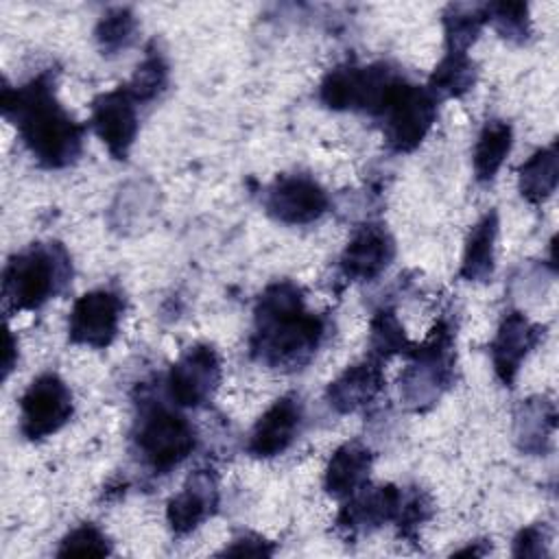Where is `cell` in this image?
I'll use <instances>...</instances> for the list:
<instances>
[{
    "instance_id": "obj_5",
    "label": "cell",
    "mask_w": 559,
    "mask_h": 559,
    "mask_svg": "<svg viewBox=\"0 0 559 559\" xmlns=\"http://www.w3.org/2000/svg\"><path fill=\"white\" fill-rule=\"evenodd\" d=\"M397 79L384 66H341L328 72L319 96L330 109H369L378 114Z\"/></svg>"
},
{
    "instance_id": "obj_2",
    "label": "cell",
    "mask_w": 559,
    "mask_h": 559,
    "mask_svg": "<svg viewBox=\"0 0 559 559\" xmlns=\"http://www.w3.org/2000/svg\"><path fill=\"white\" fill-rule=\"evenodd\" d=\"M323 336V321L304 308L301 293L290 282L269 286L255 308L251 349L271 367H301Z\"/></svg>"
},
{
    "instance_id": "obj_1",
    "label": "cell",
    "mask_w": 559,
    "mask_h": 559,
    "mask_svg": "<svg viewBox=\"0 0 559 559\" xmlns=\"http://www.w3.org/2000/svg\"><path fill=\"white\" fill-rule=\"evenodd\" d=\"M4 116L13 118L26 148L48 168L72 164L83 144V127L57 103L50 74H39L26 85L2 90Z\"/></svg>"
},
{
    "instance_id": "obj_3",
    "label": "cell",
    "mask_w": 559,
    "mask_h": 559,
    "mask_svg": "<svg viewBox=\"0 0 559 559\" xmlns=\"http://www.w3.org/2000/svg\"><path fill=\"white\" fill-rule=\"evenodd\" d=\"M68 271V255L57 245H35L13 255L2 275L4 308L35 310L44 306L66 284Z\"/></svg>"
},
{
    "instance_id": "obj_9",
    "label": "cell",
    "mask_w": 559,
    "mask_h": 559,
    "mask_svg": "<svg viewBox=\"0 0 559 559\" xmlns=\"http://www.w3.org/2000/svg\"><path fill=\"white\" fill-rule=\"evenodd\" d=\"M221 382V360L210 345L190 347L168 373V393L179 406H199Z\"/></svg>"
},
{
    "instance_id": "obj_28",
    "label": "cell",
    "mask_w": 559,
    "mask_h": 559,
    "mask_svg": "<svg viewBox=\"0 0 559 559\" xmlns=\"http://www.w3.org/2000/svg\"><path fill=\"white\" fill-rule=\"evenodd\" d=\"M487 20H493L496 28L500 31L502 37L518 39L522 41L528 33V9L522 2H500V4H489L487 9Z\"/></svg>"
},
{
    "instance_id": "obj_4",
    "label": "cell",
    "mask_w": 559,
    "mask_h": 559,
    "mask_svg": "<svg viewBox=\"0 0 559 559\" xmlns=\"http://www.w3.org/2000/svg\"><path fill=\"white\" fill-rule=\"evenodd\" d=\"M378 114L384 120V138L397 153H408L421 144L437 118V98L417 85L397 79Z\"/></svg>"
},
{
    "instance_id": "obj_26",
    "label": "cell",
    "mask_w": 559,
    "mask_h": 559,
    "mask_svg": "<svg viewBox=\"0 0 559 559\" xmlns=\"http://www.w3.org/2000/svg\"><path fill=\"white\" fill-rule=\"evenodd\" d=\"M371 345L373 352H378L380 356L413 349L393 310H380L371 321Z\"/></svg>"
},
{
    "instance_id": "obj_10",
    "label": "cell",
    "mask_w": 559,
    "mask_h": 559,
    "mask_svg": "<svg viewBox=\"0 0 559 559\" xmlns=\"http://www.w3.org/2000/svg\"><path fill=\"white\" fill-rule=\"evenodd\" d=\"M328 203L325 190L306 175L282 177L266 194V212L286 225H306L321 218Z\"/></svg>"
},
{
    "instance_id": "obj_15",
    "label": "cell",
    "mask_w": 559,
    "mask_h": 559,
    "mask_svg": "<svg viewBox=\"0 0 559 559\" xmlns=\"http://www.w3.org/2000/svg\"><path fill=\"white\" fill-rule=\"evenodd\" d=\"M539 338V330L520 312H509L491 341V360L498 378L513 384L522 360Z\"/></svg>"
},
{
    "instance_id": "obj_22",
    "label": "cell",
    "mask_w": 559,
    "mask_h": 559,
    "mask_svg": "<svg viewBox=\"0 0 559 559\" xmlns=\"http://www.w3.org/2000/svg\"><path fill=\"white\" fill-rule=\"evenodd\" d=\"M474 83V63L465 52H452L441 59L430 76L428 92L437 96H461Z\"/></svg>"
},
{
    "instance_id": "obj_30",
    "label": "cell",
    "mask_w": 559,
    "mask_h": 559,
    "mask_svg": "<svg viewBox=\"0 0 559 559\" xmlns=\"http://www.w3.org/2000/svg\"><path fill=\"white\" fill-rule=\"evenodd\" d=\"M273 548L260 539V537H240L234 539V544L229 548H225V555H271Z\"/></svg>"
},
{
    "instance_id": "obj_6",
    "label": "cell",
    "mask_w": 559,
    "mask_h": 559,
    "mask_svg": "<svg viewBox=\"0 0 559 559\" xmlns=\"http://www.w3.org/2000/svg\"><path fill=\"white\" fill-rule=\"evenodd\" d=\"M72 417V393L55 373L35 378L20 397V430L39 441L57 432Z\"/></svg>"
},
{
    "instance_id": "obj_24",
    "label": "cell",
    "mask_w": 559,
    "mask_h": 559,
    "mask_svg": "<svg viewBox=\"0 0 559 559\" xmlns=\"http://www.w3.org/2000/svg\"><path fill=\"white\" fill-rule=\"evenodd\" d=\"M135 33V17L129 9H114L96 26V39L107 55L127 48Z\"/></svg>"
},
{
    "instance_id": "obj_16",
    "label": "cell",
    "mask_w": 559,
    "mask_h": 559,
    "mask_svg": "<svg viewBox=\"0 0 559 559\" xmlns=\"http://www.w3.org/2000/svg\"><path fill=\"white\" fill-rule=\"evenodd\" d=\"M384 384V373L380 360L367 358L358 365L347 367L330 386L328 402L338 413H352L369 404Z\"/></svg>"
},
{
    "instance_id": "obj_13",
    "label": "cell",
    "mask_w": 559,
    "mask_h": 559,
    "mask_svg": "<svg viewBox=\"0 0 559 559\" xmlns=\"http://www.w3.org/2000/svg\"><path fill=\"white\" fill-rule=\"evenodd\" d=\"M218 504L216 476L210 469L194 472L183 489L170 498L166 520L177 535H186L207 520Z\"/></svg>"
},
{
    "instance_id": "obj_25",
    "label": "cell",
    "mask_w": 559,
    "mask_h": 559,
    "mask_svg": "<svg viewBox=\"0 0 559 559\" xmlns=\"http://www.w3.org/2000/svg\"><path fill=\"white\" fill-rule=\"evenodd\" d=\"M166 74L168 68L164 59L157 52H153L138 66L133 79L129 81V85H124V90L133 96V100H151L164 90Z\"/></svg>"
},
{
    "instance_id": "obj_21",
    "label": "cell",
    "mask_w": 559,
    "mask_h": 559,
    "mask_svg": "<svg viewBox=\"0 0 559 559\" xmlns=\"http://www.w3.org/2000/svg\"><path fill=\"white\" fill-rule=\"evenodd\" d=\"M511 127L502 120H491L483 127L474 146V173L478 181H491L511 151Z\"/></svg>"
},
{
    "instance_id": "obj_12",
    "label": "cell",
    "mask_w": 559,
    "mask_h": 559,
    "mask_svg": "<svg viewBox=\"0 0 559 559\" xmlns=\"http://www.w3.org/2000/svg\"><path fill=\"white\" fill-rule=\"evenodd\" d=\"M301 406L295 397L286 395L273 402L264 415L255 421L249 437V452L258 459H271L282 454L299 432Z\"/></svg>"
},
{
    "instance_id": "obj_17",
    "label": "cell",
    "mask_w": 559,
    "mask_h": 559,
    "mask_svg": "<svg viewBox=\"0 0 559 559\" xmlns=\"http://www.w3.org/2000/svg\"><path fill=\"white\" fill-rule=\"evenodd\" d=\"M402 498L404 493L393 485L378 487L365 493L356 491L354 496H349V504L341 511L338 524L347 526L349 531H356V528H376L384 522L397 520Z\"/></svg>"
},
{
    "instance_id": "obj_20",
    "label": "cell",
    "mask_w": 559,
    "mask_h": 559,
    "mask_svg": "<svg viewBox=\"0 0 559 559\" xmlns=\"http://www.w3.org/2000/svg\"><path fill=\"white\" fill-rule=\"evenodd\" d=\"M557 179H559V157L555 146L537 151L533 157H528L520 166V192L531 203H539L548 199L557 188Z\"/></svg>"
},
{
    "instance_id": "obj_7",
    "label": "cell",
    "mask_w": 559,
    "mask_h": 559,
    "mask_svg": "<svg viewBox=\"0 0 559 559\" xmlns=\"http://www.w3.org/2000/svg\"><path fill=\"white\" fill-rule=\"evenodd\" d=\"M138 448L155 472H168L194 450V430L186 417L153 408L140 424Z\"/></svg>"
},
{
    "instance_id": "obj_18",
    "label": "cell",
    "mask_w": 559,
    "mask_h": 559,
    "mask_svg": "<svg viewBox=\"0 0 559 559\" xmlns=\"http://www.w3.org/2000/svg\"><path fill=\"white\" fill-rule=\"evenodd\" d=\"M371 452L360 443L341 445L325 469V489L334 498H349L367 483Z\"/></svg>"
},
{
    "instance_id": "obj_11",
    "label": "cell",
    "mask_w": 559,
    "mask_h": 559,
    "mask_svg": "<svg viewBox=\"0 0 559 559\" xmlns=\"http://www.w3.org/2000/svg\"><path fill=\"white\" fill-rule=\"evenodd\" d=\"M92 127L116 159H127L138 133V111L133 96L120 87L94 100Z\"/></svg>"
},
{
    "instance_id": "obj_8",
    "label": "cell",
    "mask_w": 559,
    "mask_h": 559,
    "mask_svg": "<svg viewBox=\"0 0 559 559\" xmlns=\"http://www.w3.org/2000/svg\"><path fill=\"white\" fill-rule=\"evenodd\" d=\"M122 301L111 290H92L79 297L72 306L68 334L72 343L87 347H107L120 325Z\"/></svg>"
},
{
    "instance_id": "obj_27",
    "label": "cell",
    "mask_w": 559,
    "mask_h": 559,
    "mask_svg": "<svg viewBox=\"0 0 559 559\" xmlns=\"http://www.w3.org/2000/svg\"><path fill=\"white\" fill-rule=\"evenodd\" d=\"M109 552L107 537L94 524H83L70 531L57 550L59 557H105Z\"/></svg>"
},
{
    "instance_id": "obj_23",
    "label": "cell",
    "mask_w": 559,
    "mask_h": 559,
    "mask_svg": "<svg viewBox=\"0 0 559 559\" xmlns=\"http://www.w3.org/2000/svg\"><path fill=\"white\" fill-rule=\"evenodd\" d=\"M485 20H487V11L478 7H463V4L450 7L443 15L448 50L465 52L467 46L476 39Z\"/></svg>"
},
{
    "instance_id": "obj_29",
    "label": "cell",
    "mask_w": 559,
    "mask_h": 559,
    "mask_svg": "<svg viewBox=\"0 0 559 559\" xmlns=\"http://www.w3.org/2000/svg\"><path fill=\"white\" fill-rule=\"evenodd\" d=\"M544 546H546V537L537 526L524 528L518 537H515V557H539L544 555Z\"/></svg>"
},
{
    "instance_id": "obj_14",
    "label": "cell",
    "mask_w": 559,
    "mask_h": 559,
    "mask_svg": "<svg viewBox=\"0 0 559 559\" xmlns=\"http://www.w3.org/2000/svg\"><path fill=\"white\" fill-rule=\"evenodd\" d=\"M393 251V240L382 227L365 225L347 242L341 255V269L349 280H373L389 266Z\"/></svg>"
},
{
    "instance_id": "obj_19",
    "label": "cell",
    "mask_w": 559,
    "mask_h": 559,
    "mask_svg": "<svg viewBox=\"0 0 559 559\" xmlns=\"http://www.w3.org/2000/svg\"><path fill=\"white\" fill-rule=\"evenodd\" d=\"M496 236H498V216L496 212H489L469 231L465 253H463V264H461V277L469 282H485L491 277Z\"/></svg>"
},
{
    "instance_id": "obj_31",
    "label": "cell",
    "mask_w": 559,
    "mask_h": 559,
    "mask_svg": "<svg viewBox=\"0 0 559 559\" xmlns=\"http://www.w3.org/2000/svg\"><path fill=\"white\" fill-rule=\"evenodd\" d=\"M11 354H13V338H11V334H7V352H4V376L11 371V365H13V360H11Z\"/></svg>"
}]
</instances>
